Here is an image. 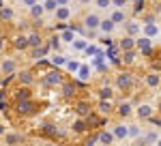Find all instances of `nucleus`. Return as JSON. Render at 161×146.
Segmentation results:
<instances>
[{"instance_id":"14","label":"nucleus","mask_w":161,"mask_h":146,"mask_svg":"<svg viewBox=\"0 0 161 146\" xmlns=\"http://www.w3.org/2000/svg\"><path fill=\"white\" fill-rule=\"evenodd\" d=\"M137 140H140L142 144H157V140H159V133H157V131H148L146 135H140Z\"/></svg>"},{"instance_id":"12","label":"nucleus","mask_w":161,"mask_h":146,"mask_svg":"<svg viewBox=\"0 0 161 146\" xmlns=\"http://www.w3.org/2000/svg\"><path fill=\"white\" fill-rule=\"evenodd\" d=\"M136 48V36H129V35H125L123 39H120V43H118V49H133Z\"/></svg>"},{"instance_id":"54","label":"nucleus","mask_w":161,"mask_h":146,"mask_svg":"<svg viewBox=\"0 0 161 146\" xmlns=\"http://www.w3.org/2000/svg\"><path fill=\"white\" fill-rule=\"evenodd\" d=\"M159 35H161V26H159Z\"/></svg>"},{"instance_id":"15","label":"nucleus","mask_w":161,"mask_h":146,"mask_svg":"<svg viewBox=\"0 0 161 146\" xmlns=\"http://www.w3.org/2000/svg\"><path fill=\"white\" fill-rule=\"evenodd\" d=\"M112 135H114V140H127V127L125 125L112 127Z\"/></svg>"},{"instance_id":"36","label":"nucleus","mask_w":161,"mask_h":146,"mask_svg":"<svg viewBox=\"0 0 161 146\" xmlns=\"http://www.w3.org/2000/svg\"><path fill=\"white\" fill-rule=\"evenodd\" d=\"M140 129H137L136 125H131V127H127V138H133V140H137V138H140Z\"/></svg>"},{"instance_id":"29","label":"nucleus","mask_w":161,"mask_h":146,"mask_svg":"<svg viewBox=\"0 0 161 146\" xmlns=\"http://www.w3.org/2000/svg\"><path fill=\"white\" fill-rule=\"evenodd\" d=\"M131 112H133V105H131V103H120V105H118V114H120V116H131Z\"/></svg>"},{"instance_id":"23","label":"nucleus","mask_w":161,"mask_h":146,"mask_svg":"<svg viewBox=\"0 0 161 146\" xmlns=\"http://www.w3.org/2000/svg\"><path fill=\"white\" fill-rule=\"evenodd\" d=\"M58 36H60V41H64V43H71L75 39V32H73V28H64Z\"/></svg>"},{"instance_id":"48","label":"nucleus","mask_w":161,"mask_h":146,"mask_svg":"<svg viewBox=\"0 0 161 146\" xmlns=\"http://www.w3.org/2000/svg\"><path fill=\"white\" fill-rule=\"evenodd\" d=\"M153 121H155V125H157V127L161 129V116H159V118H153Z\"/></svg>"},{"instance_id":"37","label":"nucleus","mask_w":161,"mask_h":146,"mask_svg":"<svg viewBox=\"0 0 161 146\" xmlns=\"http://www.w3.org/2000/svg\"><path fill=\"white\" fill-rule=\"evenodd\" d=\"M64 67H67V71H69V73H73V75H75V71L80 69V62H77V60H67V62H64Z\"/></svg>"},{"instance_id":"34","label":"nucleus","mask_w":161,"mask_h":146,"mask_svg":"<svg viewBox=\"0 0 161 146\" xmlns=\"http://www.w3.org/2000/svg\"><path fill=\"white\" fill-rule=\"evenodd\" d=\"M114 97V90H112L110 86H103L99 90V99H112Z\"/></svg>"},{"instance_id":"40","label":"nucleus","mask_w":161,"mask_h":146,"mask_svg":"<svg viewBox=\"0 0 161 146\" xmlns=\"http://www.w3.org/2000/svg\"><path fill=\"white\" fill-rule=\"evenodd\" d=\"M97 4V9H110L112 7V0H92Z\"/></svg>"},{"instance_id":"10","label":"nucleus","mask_w":161,"mask_h":146,"mask_svg":"<svg viewBox=\"0 0 161 146\" xmlns=\"http://www.w3.org/2000/svg\"><path fill=\"white\" fill-rule=\"evenodd\" d=\"M140 32H142V26L137 24V22H125V35L137 36Z\"/></svg>"},{"instance_id":"33","label":"nucleus","mask_w":161,"mask_h":146,"mask_svg":"<svg viewBox=\"0 0 161 146\" xmlns=\"http://www.w3.org/2000/svg\"><path fill=\"white\" fill-rule=\"evenodd\" d=\"M15 48L17 49H30V45H28V36H17V39H15Z\"/></svg>"},{"instance_id":"7","label":"nucleus","mask_w":161,"mask_h":146,"mask_svg":"<svg viewBox=\"0 0 161 146\" xmlns=\"http://www.w3.org/2000/svg\"><path fill=\"white\" fill-rule=\"evenodd\" d=\"M32 112H35V105H32V101H30V99L17 101V114H22V116H28V114H32Z\"/></svg>"},{"instance_id":"17","label":"nucleus","mask_w":161,"mask_h":146,"mask_svg":"<svg viewBox=\"0 0 161 146\" xmlns=\"http://www.w3.org/2000/svg\"><path fill=\"white\" fill-rule=\"evenodd\" d=\"M28 9H30V17H35V20H41V17H43V13H45V9H43V4H41V2L32 4V7H28Z\"/></svg>"},{"instance_id":"2","label":"nucleus","mask_w":161,"mask_h":146,"mask_svg":"<svg viewBox=\"0 0 161 146\" xmlns=\"http://www.w3.org/2000/svg\"><path fill=\"white\" fill-rule=\"evenodd\" d=\"M131 86H133L131 73H118V75H116V88H118V90H129Z\"/></svg>"},{"instance_id":"53","label":"nucleus","mask_w":161,"mask_h":146,"mask_svg":"<svg viewBox=\"0 0 161 146\" xmlns=\"http://www.w3.org/2000/svg\"><path fill=\"white\" fill-rule=\"evenodd\" d=\"M157 144H159V146H161V138H159V140H157Z\"/></svg>"},{"instance_id":"19","label":"nucleus","mask_w":161,"mask_h":146,"mask_svg":"<svg viewBox=\"0 0 161 146\" xmlns=\"http://www.w3.org/2000/svg\"><path fill=\"white\" fill-rule=\"evenodd\" d=\"M17 80H19V84H22V86H30L32 82H35L30 71H19V73H17Z\"/></svg>"},{"instance_id":"27","label":"nucleus","mask_w":161,"mask_h":146,"mask_svg":"<svg viewBox=\"0 0 161 146\" xmlns=\"http://www.w3.org/2000/svg\"><path fill=\"white\" fill-rule=\"evenodd\" d=\"M71 45H73L75 52H84L86 45H88V41H86V39H73V41H71Z\"/></svg>"},{"instance_id":"35","label":"nucleus","mask_w":161,"mask_h":146,"mask_svg":"<svg viewBox=\"0 0 161 146\" xmlns=\"http://www.w3.org/2000/svg\"><path fill=\"white\" fill-rule=\"evenodd\" d=\"M75 112H77L80 116H86L88 112H90V105H88L86 101H82V103H77V110H75Z\"/></svg>"},{"instance_id":"45","label":"nucleus","mask_w":161,"mask_h":146,"mask_svg":"<svg viewBox=\"0 0 161 146\" xmlns=\"http://www.w3.org/2000/svg\"><path fill=\"white\" fill-rule=\"evenodd\" d=\"M140 52H142V56H150L153 54V48H142Z\"/></svg>"},{"instance_id":"26","label":"nucleus","mask_w":161,"mask_h":146,"mask_svg":"<svg viewBox=\"0 0 161 146\" xmlns=\"http://www.w3.org/2000/svg\"><path fill=\"white\" fill-rule=\"evenodd\" d=\"M64 62H67V58L62 56V54H54L50 58V65L52 67H64Z\"/></svg>"},{"instance_id":"51","label":"nucleus","mask_w":161,"mask_h":146,"mask_svg":"<svg viewBox=\"0 0 161 146\" xmlns=\"http://www.w3.org/2000/svg\"><path fill=\"white\" fill-rule=\"evenodd\" d=\"M0 135H4V127L2 125H0Z\"/></svg>"},{"instance_id":"3","label":"nucleus","mask_w":161,"mask_h":146,"mask_svg":"<svg viewBox=\"0 0 161 146\" xmlns=\"http://www.w3.org/2000/svg\"><path fill=\"white\" fill-rule=\"evenodd\" d=\"M15 71H17V62L13 60V58H4V60L0 62V73L2 75H13Z\"/></svg>"},{"instance_id":"42","label":"nucleus","mask_w":161,"mask_h":146,"mask_svg":"<svg viewBox=\"0 0 161 146\" xmlns=\"http://www.w3.org/2000/svg\"><path fill=\"white\" fill-rule=\"evenodd\" d=\"M84 52H86L88 56H95V54H99V48H97V45H90V43H88Z\"/></svg>"},{"instance_id":"43","label":"nucleus","mask_w":161,"mask_h":146,"mask_svg":"<svg viewBox=\"0 0 161 146\" xmlns=\"http://www.w3.org/2000/svg\"><path fill=\"white\" fill-rule=\"evenodd\" d=\"M125 4H127V0H112V7L114 9H123Z\"/></svg>"},{"instance_id":"5","label":"nucleus","mask_w":161,"mask_h":146,"mask_svg":"<svg viewBox=\"0 0 161 146\" xmlns=\"http://www.w3.org/2000/svg\"><path fill=\"white\" fill-rule=\"evenodd\" d=\"M52 13H54V17H56L58 22H67V20L71 17V9H69L67 4H60V7H56V9H54Z\"/></svg>"},{"instance_id":"50","label":"nucleus","mask_w":161,"mask_h":146,"mask_svg":"<svg viewBox=\"0 0 161 146\" xmlns=\"http://www.w3.org/2000/svg\"><path fill=\"white\" fill-rule=\"evenodd\" d=\"M77 2H80V4H84V7H86V4H90V2H92V0H77Z\"/></svg>"},{"instance_id":"21","label":"nucleus","mask_w":161,"mask_h":146,"mask_svg":"<svg viewBox=\"0 0 161 146\" xmlns=\"http://www.w3.org/2000/svg\"><path fill=\"white\" fill-rule=\"evenodd\" d=\"M41 43H45V41H43V36L39 35V32H32V35H28V45H30V48H39Z\"/></svg>"},{"instance_id":"47","label":"nucleus","mask_w":161,"mask_h":146,"mask_svg":"<svg viewBox=\"0 0 161 146\" xmlns=\"http://www.w3.org/2000/svg\"><path fill=\"white\" fill-rule=\"evenodd\" d=\"M97 142H99V135H92V138H90V140H88L86 144H97Z\"/></svg>"},{"instance_id":"31","label":"nucleus","mask_w":161,"mask_h":146,"mask_svg":"<svg viewBox=\"0 0 161 146\" xmlns=\"http://www.w3.org/2000/svg\"><path fill=\"white\" fill-rule=\"evenodd\" d=\"M123 62H125V65H131V62H136V49H125Z\"/></svg>"},{"instance_id":"13","label":"nucleus","mask_w":161,"mask_h":146,"mask_svg":"<svg viewBox=\"0 0 161 146\" xmlns=\"http://www.w3.org/2000/svg\"><path fill=\"white\" fill-rule=\"evenodd\" d=\"M144 82H146L148 88H157V86L161 84V75L159 73H148V75L144 77Z\"/></svg>"},{"instance_id":"39","label":"nucleus","mask_w":161,"mask_h":146,"mask_svg":"<svg viewBox=\"0 0 161 146\" xmlns=\"http://www.w3.org/2000/svg\"><path fill=\"white\" fill-rule=\"evenodd\" d=\"M73 131H75V133H84V131H86V122H84V121H77L73 125Z\"/></svg>"},{"instance_id":"11","label":"nucleus","mask_w":161,"mask_h":146,"mask_svg":"<svg viewBox=\"0 0 161 146\" xmlns=\"http://www.w3.org/2000/svg\"><path fill=\"white\" fill-rule=\"evenodd\" d=\"M114 28H116V24L112 22L110 17H105V20H101V22H99V28H97V30H101L103 35H112Z\"/></svg>"},{"instance_id":"1","label":"nucleus","mask_w":161,"mask_h":146,"mask_svg":"<svg viewBox=\"0 0 161 146\" xmlns=\"http://www.w3.org/2000/svg\"><path fill=\"white\" fill-rule=\"evenodd\" d=\"M43 84L45 86H60L62 84V75H60V71L54 67L52 71H47L45 73V77H43Z\"/></svg>"},{"instance_id":"16","label":"nucleus","mask_w":161,"mask_h":146,"mask_svg":"<svg viewBox=\"0 0 161 146\" xmlns=\"http://www.w3.org/2000/svg\"><path fill=\"white\" fill-rule=\"evenodd\" d=\"M22 140H24V135H22V133H15V131L4 133V144H19Z\"/></svg>"},{"instance_id":"9","label":"nucleus","mask_w":161,"mask_h":146,"mask_svg":"<svg viewBox=\"0 0 161 146\" xmlns=\"http://www.w3.org/2000/svg\"><path fill=\"white\" fill-rule=\"evenodd\" d=\"M142 32H144V36H148V39H155V36L159 35V26L155 24V22H146L144 28H142Z\"/></svg>"},{"instance_id":"52","label":"nucleus","mask_w":161,"mask_h":146,"mask_svg":"<svg viewBox=\"0 0 161 146\" xmlns=\"http://www.w3.org/2000/svg\"><path fill=\"white\" fill-rule=\"evenodd\" d=\"M157 110H159V112H161V99H159V103H157Z\"/></svg>"},{"instance_id":"38","label":"nucleus","mask_w":161,"mask_h":146,"mask_svg":"<svg viewBox=\"0 0 161 146\" xmlns=\"http://www.w3.org/2000/svg\"><path fill=\"white\" fill-rule=\"evenodd\" d=\"M47 45H50V49H58V48H60V36L54 35V36L50 39V43H47Z\"/></svg>"},{"instance_id":"32","label":"nucleus","mask_w":161,"mask_h":146,"mask_svg":"<svg viewBox=\"0 0 161 146\" xmlns=\"http://www.w3.org/2000/svg\"><path fill=\"white\" fill-rule=\"evenodd\" d=\"M150 41H153V39H148V36H137V39H136V48H137V49L150 48Z\"/></svg>"},{"instance_id":"49","label":"nucleus","mask_w":161,"mask_h":146,"mask_svg":"<svg viewBox=\"0 0 161 146\" xmlns=\"http://www.w3.org/2000/svg\"><path fill=\"white\" fill-rule=\"evenodd\" d=\"M56 4L60 7V4H69V0H56Z\"/></svg>"},{"instance_id":"24","label":"nucleus","mask_w":161,"mask_h":146,"mask_svg":"<svg viewBox=\"0 0 161 146\" xmlns=\"http://www.w3.org/2000/svg\"><path fill=\"white\" fill-rule=\"evenodd\" d=\"M13 17H15L13 9H9V7H2V9H0V20H2V22H11Z\"/></svg>"},{"instance_id":"8","label":"nucleus","mask_w":161,"mask_h":146,"mask_svg":"<svg viewBox=\"0 0 161 146\" xmlns=\"http://www.w3.org/2000/svg\"><path fill=\"white\" fill-rule=\"evenodd\" d=\"M30 49H32V58H35V60H43V58L50 54V45H47V43H41L39 48H30Z\"/></svg>"},{"instance_id":"18","label":"nucleus","mask_w":161,"mask_h":146,"mask_svg":"<svg viewBox=\"0 0 161 146\" xmlns=\"http://www.w3.org/2000/svg\"><path fill=\"white\" fill-rule=\"evenodd\" d=\"M90 73H92V71H90V67H88V65H80V69L75 71V75H77L82 82H86V80H90Z\"/></svg>"},{"instance_id":"4","label":"nucleus","mask_w":161,"mask_h":146,"mask_svg":"<svg viewBox=\"0 0 161 146\" xmlns=\"http://www.w3.org/2000/svg\"><path fill=\"white\" fill-rule=\"evenodd\" d=\"M136 114L140 116V118H144V121H150V118L155 116V108L148 105V103H142V105H137Z\"/></svg>"},{"instance_id":"6","label":"nucleus","mask_w":161,"mask_h":146,"mask_svg":"<svg viewBox=\"0 0 161 146\" xmlns=\"http://www.w3.org/2000/svg\"><path fill=\"white\" fill-rule=\"evenodd\" d=\"M99 22H101L99 15H97V13H90V15L84 17V28H86V30H97V28H99Z\"/></svg>"},{"instance_id":"20","label":"nucleus","mask_w":161,"mask_h":146,"mask_svg":"<svg viewBox=\"0 0 161 146\" xmlns=\"http://www.w3.org/2000/svg\"><path fill=\"white\" fill-rule=\"evenodd\" d=\"M110 20H112L116 26L123 24V22H125V11H123V9H114V11L110 13Z\"/></svg>"},{"instance_id":"44","label":"nucleus","mask_w":161,"mask_h":146,"mask_svg":"<svg viewBox=\"0 0 161 146\" xmlns=\"http://www.w3.org/2000/svg\"><path fill=\"white\" fill-rule=\"evenodd\" d=\"M101 43L110 48V45H112V36H110V35H105V36H103V41H101Z\"/></svg>"},{"instance_id":"28","label":"nucleus","mask_w":161,"mask_h":146,"mask_svg":"<svg viewBox=\"0 0 161 146\" xmlns=\"http://www.w3.org/2000/svg\"><path fill=\"white\" fill-rule=\"evenodd\" d=\"M15 99H17V101L30 99V90H28V86H22V88H17V93H15Z\"/></svg>"},{"instance_id":"46","label":"nucleus","mask_w":161,"mask_h":146,"mask_svg":"<svg viewBox=\"0 0 161 146\" xmlns=\"http://www.w3.org/2000/svg\"><path fill=\"white\" fill-rule=\"evenodd\" d=\"M39 0H22V4H24V7H32V4H37Z\"/></svg>"},{"instance_id":"25","label":"nucleus","mask_w":161,"mask_h":146,"mask_svg":"<svg viewBox=\"0 0 161 146\" xmlns=\"http://www.w3.org/2000/svg\"><path fill=\"white\" fill-rule=\"evenodd\" d=\"M60 88H62V95H64V97H71V95L75 93V84L73 82H62Z\"/></svg>"},{"instance_id":"30","label":"nucleus","mask_w":161,"mask_h":146,"mask_svg":"<svg viewBox=\"0 0 161 146\" xmlns=\"http://www.w3.org/2000/svg\"><path fill=\"white\" fill-rule=\"evenodd\" d=\"M99 112L101 114H110L112 112V101L110 99H101L99 101Z\"/></svg>"},{"instance_id":"22","label":"nucleus","mask_w":161,"mask_h":146,"mask_svg":"<svg viewBox=\"0 0 161 146\" xmlns=\"http://www.w3.org/2000/svg\"><path fill=\"white\" fill-rule=\"evenodd\" d=\"M99 142L101 144H114L116 140H114V135H112V131H99Z\"/></svg>"},{"instance_id":"41","label":"nucleus","mask_w":161,"mask_h":146,"mask_svg":"<svg viewBox=\"0 0 161 146\" xmlns=\"http://www.w3.org/2000/svg\"><path fill=\"white\" fill-rule=\"evenodd\" d=\"M56 7H58L56 0H45V2H43V9H45V11H54Z\"/></svg>"}]
</instances>
